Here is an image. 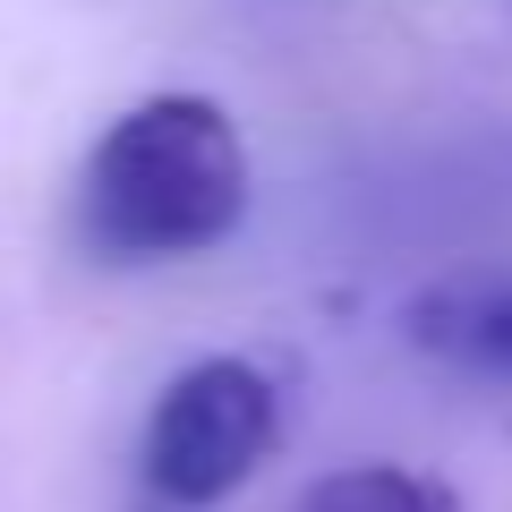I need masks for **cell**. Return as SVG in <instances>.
Returning <instances> with one entry per match:
<instances>
[{
  "mask_svg": "<svg viewBox=\"0 0 512 512\" xmlns=\"http://www.w3.org/2000/svg\"><path fill=\"white\" fill-rule=\"evenodd\" d=\"M248 137L214 94H146L77 163V248L94 265H180L248 222Z\"/></svg>",
  "mask_w": 512,
  "mask_h": 512,
  "instance_id": "cell-1",
  "label": "cell"
},
{
  "mask_svg": "<svg viewBox=\"0 0 512 512\" xmlns=\"http://www.w3.org/2000/svg\"><path fill=\"white\" fill-rule=\"evenodd\" d=\"M299 512H461V495L427 470H402V461H350V470L316 478Z\"/></svg>",
  "mask_w": 512,
  "mask_h": 512,
  "instance_id": "cell-4",
  "label": "cell"
},
{
  "mask_svg": "<svg viewBox=\"0 0 512 512\" xmlns=\"http://www.w3.org/2000/svg\"><path fill=\"white\" fill-rule=\"evenodd\" d=\"M282 444V393L265 367L248 359H188L180 376L154 393L146 427H137V478L163 504L205 512L222 495H239Z\"/></svg>",
  "mask_w": 512,
  "mask_h": 512,
  "instance_id": "cell-2",
  "label": "cell"
},
{
  "mask_svg": "<svg viewBox=\"0 0 512 512\" xmlns=\"http://www.w3.org/2000/svg\"><path fill=\"white\" fill-rule=\"evenodd\" d=\"M402 342L427 367L470 384H512V265H453V274L419 282L402 308Z\"/></svg>",
  "mask_w": 512,
  "mask_h": 512,
  "instance_id": "cell-3",
  "label": "cell"
}]
</instances>
